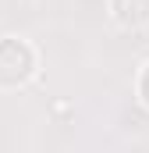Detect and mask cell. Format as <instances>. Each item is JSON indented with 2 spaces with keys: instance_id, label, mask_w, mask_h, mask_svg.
<instances>
[{
  "instance_id": "1",
  "label": "cell",
  "mask_w": 149,
  "mask_h": 153,
  "mask_svg": "<svg viewBox=\"0 0 149 153\" xmlns=\"http://www.w3.org/2000/svg\"><path fill=\"white\" fill-rule=\"evenodd\" d=\"M36 71V50L18 36L0 39V89H14Z\"/></svg>"
},
{
  "instance_id": "2",
  "label": "cell",
  "mask_w": 149,
  "mask_h": 153,
  "mask_svg": "<svg viewBox=\"0 0 149 153\" xmlns=\"http://www.w3.org/2000/svg\"><path fill=\"white\" fill-rule=\"evenodd\" d=\"M110 11L124 29L149 25V0H110Z\"/></svg>"
},
{
  "instance_id": "3",
  "label": "cell",
  "mask_w": 149,
  "mask_h": 153,
  "mask_svg": "<svg viewBox=\"0 0 149 153\" xmlns=\"http://www.w3.org/2000/svg\"><path fill=\"white\" fill-rule=\"evenodd\" d=\"M139 96H142V103L149 107V64L142 68V75H139Z\"/></svg>"
}]
</instances>
